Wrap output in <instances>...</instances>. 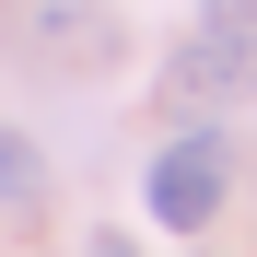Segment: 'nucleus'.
Listing matches in <instances>:
<instances>
[{"label": "nucleus", "mask_w": 257, "mask_h": 257, "mask_svg": "<svg viewBox=\"0 0 257 257\" xmlns=\"http://www.w3.org/2000/svg\"><path fill=\"white\" fill-rule=\"evenodd\" d=\"M0 210H47V152L0 128Z\"/></svg>", "instance_id": "4"}, {"label": "nucleus", "mask_w": 257, "mask_h": 257, "mask_svg": "<svg viewBox=\"0 0 257 257\" xmlns=\"http://www.w3.org/2000/svg\"><path fill=\"white\" fill-rule=\"evenodd\" d=\"M176 94H187V105H234V94H257V35L210 12V35L176 47Z\"/></svg>", "instance_id": "3"}, {"label": "nucleus", "mask_w": 257, "mask_h": 257, "mask_svg": "<svg viewBox=\"0 0 257 257\" xmlns=\"http://www.w3.org/2000/svg\"><path fill=\"white\" fill-rule=\"evenodd\" d=\"M222 187H234V152H222V128H187V141H164L152 152V222H176V234H199L210 210H222Z\"/></svg>", "instance_id": "1"}, {"label": "nucleus", "mask_w": 257, "mask_h": 257, "mask_svg": "<svg viewBox=\"0 0 257 257\" xmlns=\"http://www.w3.org/2000/svg\"><path fill=\"white\" fill-rule=\"evenodd\" d=\"M94 257H141V245H128V234H94Z\"/></svg>", "instance_id": "5"}, {"label": "nucleus", "mask_w": 257, "mask_h": 257, "mask_svg": "<svg viewBox=\"0 0 257 257\" xmlns=\"http://www.w3.org/2000/svg\"><path fill=\"white\" fill-rule=\"evenodd\" d=\"M24 47L47 70H105L117 59V12L105 0H24Z\"/></svg>", "instance_id": "2"}]
</instances>
